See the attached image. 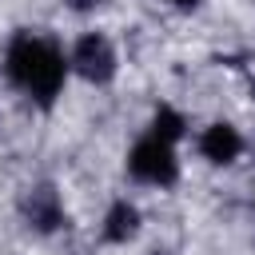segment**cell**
<instances>
[{
  "label": "cell",
  "mask_w": 255,
  "mask_h": 255,
  "mask_svg": "<svg viewBox=\"0 0 255 255\" xmlns=\"http://www.w3.org/2000/svg\"><path fill=\"white\" fill-rule=\"evenodd\" d=\"M24 219L36 227V231H56L64 223V207H60V195L52 187H32L24 195Z\"/></svg>",
  "instance_id": "4"
},
{
  "label": "cell",
  "mask_w": 255,
  "mask_h": 255,
  "mask_svg": "<svg viewBox=\"0 0 255 255\" xmlns=\"http://www.w3.org/2000/svg\"><path fill=\"white\" fill-rule=\"evenodd\" d=\"M135 231H139V211H135L128 199L112 203V211H108V219H104V239H112V243H128Z\"/></svg>",
  "instance_id": "6"
},
{
  "label": "cell",
  "mask_w": 255,
  "mask_h": 255,
  "mask_svg": "<svg viewBox=\"0 0 255 255\" xmlns=\"http://www.w3.org/2000/svg\"><path fill=\"white\" fill-rule=\"evenodd\" d=\"M72 68L84 80H92V84H108L116 76V48H112V40L100 36V32L80 36V44L72 48Z\"/></svg>",
  "instance_id": "3"
},
{
  "label": "cell",
  "mask_w": 255,
  "mask_h": 255,
  "mask_svg": "<svg viewBox=\"0 0 255 255\" xmlns=\"http://www.w3.org/2000/svg\"><path fill=\"white\" fill-rule=\"evenodd\" d=\"M8 76L20 92H28L36 104H52L64 88V76H68V64L60 56L56 44L32 36V32H20L12 44H8Z\"/></svg>",
  "instance_id": "1"
},
{
  "label": "cell",
  "mask_w": 255,
  "mask_h": 255,
  "mask_svg": "<svg viewBox=\"0 0 255 255\" xmlns=\"http://www.w3.org/2000/svg\"><path fill=\"white\" fill-rule=\"evenodd\" d=\"M128 171H131L139 183L171 187V183H175V175H179V163H175L171 143H163V139L147 135V139H139V143L131 147V155H128Z\"/></svg>",
  "instance_id": "2"
},
{
  "label": "cell",
  "mask_w": 255,
  "mask_h": 255,
  "mask_svg": "<svg viewBox=\"0 0 255 255\" xmlns=\"http://www.w3.org/2000/svg\"><path fill=\"white\" fill-rule=\"evenodd\" d=\"M251 92H255V88H251Z\"/></svg>",
  "instance_id": "9"
},
{
  "label": "cell",
  "mask_w": 255,
  "mask_h": 255,
  "mask_svg": "<svg viewBox=\"0 0 255 255\" xmlns=\"http://www.w3.org/2000/svg\"><path fill=\"white\" fill-rule=\"evenodd\" d=\"M175 8H183V12H191V8H199V0H171Z\"/></svg>",
  "instance_id": "8"
},
{
  "label": "cell",
  "mask_w": 255,
  "mask_h": 255,
  "mask_svg": "<svg viewBox=\"0 0 255 255\" xmlns=\"http://www.w3.org/2000/svg\"><path fill=\"white\" fill-rule=\"evenodd\" d=\"M199 151H203V159H211V163H235L239 151H243V135H239L231 124H211V128L199 135Z\"/></svg>",
  "instance_id": "5"
},
{
  "label": "cell",
  "mask_w": 255,
  "mask_h": 255,
  "mask_svg": "<svg viewBox=\"0 0 255 255\" xmlns=\"http://www.w3.org/2000/svg\"><path fill=\"white\" fill-rule=\"evenodd\" d=\"M151 135L163 139V143H175V139L183 135V116H179L175 108H155V116H151Z\"/></svg>",
  "instance_id": "7"
}]
</instances>
